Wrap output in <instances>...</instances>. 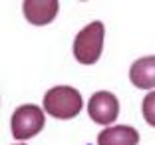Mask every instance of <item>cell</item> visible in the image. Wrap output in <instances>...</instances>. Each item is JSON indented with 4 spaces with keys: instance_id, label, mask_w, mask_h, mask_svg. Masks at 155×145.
Masks as SVG:
<instances>
[{
    "instance_id": "cell-5",
    "label": "cell",
    "mask_w": 155,
    "mask_h": 145,
    "mask_svg": "<svg viewBox=\"0 0 155 145\" xmlns=\"http://www.w3.org/2000/svg\"><path fill=\"white\" fill-rule=\"evenodd\" d=\"M58 0H26L22 4L24 18L34 26H46L58 14Z\"/></svg>"
},
{
    "instance_id": "cell-4",
    "label": "cell",
    "mask_w": 155,
    "mask_h": 145,
    "mask_svg": "<svg viewBox=\"0 0 155 145\" xmlns=\"http://www.w3.org/2000/svg\"><path fill=\"white\" fill-rule=\"evenodd\" d=\"M119 114V101L111 91H96L87 101V115L91 121L107 125L117 119Z\"/></svg>"
},
{
    "instance_id": "cell-7",
    "label": "cell",
    "mask_w": 155,
    "mask_h": 145,
    "mask_svg": "<svg viewBox=\"0 0 155 145\" xmlns=\"http://www.w3.org/2000/svg\"><path fill=\"white\" fill-rule=\"evenodd\" d=\"M139 133L129 125H111L105 127L97 135V145H137Z\"/></svg>"
},
{
    "instance_id": "cell-3",
    "label": "cell",
    "mask_w": 155,
    "mask_h": 145,
    "mask_svg": "<svg viewBox=\"0 0 155 145\" xmlns=\"http://www.w3.org/2000/svg\"><path fill=\"white\" fill-rule=\"evenodd\" d=\"M44 111L38 105H22L12 114L10 129L14 139H30L44 129Z\"/></svg>"
},
{
    "instance_id": "cell-2",
    "label": "cell",
    "mask_w": 155,
    "mask_h": 145,
    "mask_svg": "<svg viewBox=\"0 0 155 145\" xmlns=\"http://www.w3.org/2000/svg\"><path fill=\"white\" fill-rule=\"evenodd\" d=\"M104 34L105 28L100 20L87 24L86 28L78 32L74 40V56L78 62L84 66H91L100 60L101 50H104Z\"/></svg>"
},
{
    "instance_id": "cell-6",
    "label": "cell",
    "mask_w": 155,
    "mask_h": 145,
    "mask_svg": "<svg viewBox=\"0 0 155 145\" xmlns=\"http://www.w3.org/2000/svg\"><path fill=\"white\" fill-rule=\"evenodd\" d=\"M129 80L139 90L155 87V56H145V58L135 60L129 68Z\"/></svg>"
},
{
    "instance_id": "cell-9",
    "label": "cell",
    "mask_w": 155,
    "mask_h": 145,
    "mask_svg": "<svg viewBox=\"0 0 155 145\" xmlns=\"http://www.w3.org/2000/svg\"><path fill=\"white\" fill-rule=\"evenodd\" d=\"M18 145H26V143H18Z\"/></svg>"
},
{
    "instance_id": "cell-8",
    "label": "cell",
    "mask_w": 155,
    "mask_h": 145,
    "mask_svg": "<svg viewBox=\"0 0 155 145\" xmlns=\"http://www.w3.org/2000/svg\"><path fill=\"white\" fill-rule=\"evenodd\" d=\"M141 109H143V117H145V121L155 127V91H149V94L143 97Z\"/></svg>"
},
{
    "instance_id": "cell-1",
    "label": "cell",
    "mask_w": 155,
    "mask_h": 145,
    "mask_svg": "<svg viewBox=\"0 0 155 145\" xmlns=\"http://www.w3.org/2000/svg\"><path fill=\"white\" fill-rule=\"evenodd\" d=\"M84 107V100L76 87L70 86H56L46 91L44 95V109L56 119H72Z\"/></svg>"
}]
</instances>
